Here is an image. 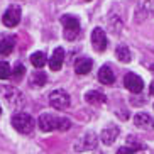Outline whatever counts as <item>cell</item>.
Masks as SVG:
<instances>
[{
  "label": "cell",
  "mask_w": 154,
  "mask_h": 154,
  "mask_svg": "<svg viewBox=\"0 0 154 154\" xmlns=\"http://www.w3.org/2000/svg\"><path fill=\"white\" fill-rule=\"evenodd\" d=\"M124 86L131 93H140V91L144 90V82L136 73H127L125 78H124Z\"/></svg>",
  "instance_id": "8992f818"
},
{
  "label": "cell",
  "mask_w": 154,
  "mask_h": 154,
  "mask_svg": "<svg viewBox=\"0 0 154 154\" xmlns=\"http://www.w3.org/2000/svg\"><path fill=\"white\" fill-rule=\"evenodd\" d=\"M117 137H119V129L115 125H109L102 131V142H103L105 146L113 144Z\"/></svg>",
  "instance_id": "5bb4252c"
},
{
  "label": "cell",
  "mask_w": 154,
  "mask_h": 154,
  "mask_svg": "<svg viewBox=\"0 0 154 154\" xmlns=\"http://www.w3.org/2000/svg\"><path fill=\"white\" fill-rule=\"evenodd\" d=\"M91 68H93V61L90 58H78L75 61V71L78 75H86L91 71Z\"/></svg>",
  "instance_id": "9a60e30c"
},
{
  "label": "cell",
  "mask_w": 154,
  "mask_h": 154,
  "mask_svg": "<svg viewBox=\"0 0 154 154\" xmlns=\"http://www.w3.org/2000/svg\"><path fill=\"white\" fill-rule=\"evenodd\" d=\"M151 71H152V73H154V64H151Z\"/></svg>",
  "instance_id": "4316f807"
},
{
  "label": "cell",
  "mask_w": 154,
  "mask_h": 154,
  "mask_svg": "<svg viewBox=\"0 0 154 154\" xmlns=\"http://www.w3.org/2000/svg\"><path fill=\"white\" fill-rule=\"evenodd\" d=\"M48 83V75L42 71H34L31 75V86H44Z\"/></svg>",
  "instance_id": "d6986e66"
},
{
  "label": "cell",
  "mask_w": 154,
  "mask_h": 154,
  "mask_svg": "<svg viewBox=\"0 0 154 154\" xmlns=\"http://www.w3.org/2000/svg\"><path fill=\"white\" fill-rule=\"evenodd\" d=\"M117 154H134V149L129 146H122V147H119Z\"/></svg>",
  "instance_id": "d4e9b609"
},
{
  "label": "cell",
  "mask_w": 154,
  "mask_h": 154,
  "mask_svg": "<svg viewBox=\"0 0 154 154\" xmlns=\"http://www.w3.org/2000/svg\"><path fill=\"white\" fill-rule=\"evenodd\" d=\"M12 75V69H10V64L2 61L0 63V80H7V78Z\"/></svg>",
  "instance_id": "7402d4cb"
},
{
  "label": "cell",
  "mask_w": 154,
  "mask_h": 154,
  "mask_svg": "<svg viewBox=\"0 0 154 154\" xmlns=\"http://www.w3.org/2000/svg\"><path fill=\"white\" fill-rule=\"evenodd\" d=\"M31 63H32V66H36L37 69L39 68H42L46 64V54L42 53V51H37V53H34V54H31Z\"/></svg>",
  "instance_id": "ffe728a7"
},
{
  "label": "cell",
  "mask_w": 154,
  "mask_h": 154,
  "mask_svg": "<svg viewBox=\"0 0 154 154\" xmlns=\"http://www.w3.org/2000/svg\"><path fill=\"white\" fill-rule=\"evenodd\" d=\"M97 136L93 132H86L85 137L82 140H78L76 144H75V149L76 151H90V149H95L97 147Z\"/></svg>",
  "instance_id": "ba28073f"
},
{
  "label": "cell",
  "mask_w": 154,
  "mask_h": 154,
  "mask_svg": "<svg viewBox=\"0 0 154 154\" xmlns=\"http://www.w3.org/2000/svg\"><path fill=\"white\" fill-rule=\"evenodd\" d=\"M63 61H64V49L63 48H56L54 53L51 54V59H49L51 71H59L61 66H63Z\"/></svg>",
  "instance_id": "8fae6325"
},
{
  "label": "cell",
  "mask_w": 154,
  "mask_h": 154,
  "mask_svg": "<svg viewBox=\"0 0 154 154\" xmlns=\"http://www.w3.org/2000/svg\"><path fill=\"white\" fill-rule=\"evenodd\" d=\"M91 46L97 53H103L107 49V37H105V31L102 27H95L91 32Z\"/></svg>",
  "instance_id": "52a82bcc"
},
{
  "label": "cell",
  "mask_w": 154,
  "mask_h": 154,
  "mask_svg": "<svg viewBox=\"0 0 154 154\" xmlns=\"http://www.w3.org/2000/svg\"><path fill=\"white\" fill-rule=\"evenodd\" d=\"M115 58L119 59V61H122V63H131L132 59V53L131 49L127 48V46H119L117 49H115Z\"/></svg>",
  "instance_id": "ac0fdd59"
},
{
  "label": "cell",
  "mask_w": 154,
  "mask_h": 154,
  "mask_svg": "<svg viewBox=\"0 0 154 154\" xmlns=\"http://www.w3.org/2000/svg\"><path fill=\"white\" fill-rule=\"evenodd\" d=\"M61 24H63V29H64V37L68 41H75L82 31L80 27V20H78L75 15H63L61 17Z\"/></svg>",
  "instance_id": "3957f363"
},
{
  "label": "cell",
  "mask_w": 154,
  "mask_h": 154,
  "mask_svg": "<svg viewBox=\"0 0 154 154\" xmlns=\"http://www.w3.org/2000/svg\"><path fill=\"white\" fill-rule=\"evenodd\" d=\"M20 22V7L19 5H10L2 15V24L5 27H15Z\"/></svg>",
  "instance_id": "5b68a950"
},
{
  "label": "cell",
  "mask_w": 154,
  "mask_h": 154,
  "mask_svg": "<svg viewBox=\"0 0 154 154\" xmlns=\"http://www.w3.org/2000/svg\"><path fill=\"white\" fill-rule=\"evenodd\" d=\"M98 80H100V83H103V85H113V82H115V75H113L112 68H110L109 64H105V66L100 68Z\"/></svg>",
  "instance_id": "2e32d148"
},
{
  "label": "cell",
  "mask_w": 154,
  "mask_h": 154,
  "mask_svg": "<svg viewBox=\"0 0 154 154\" xmlns=\"http://www.w3.org/2000/svg\"><path fill=\"white\" fill-rule=\"evenodd\" d=\"M37 125L42 132H51V131H68L71 127V122L64 117H58L53 113H41L37 119Z\"/></svg>",
  "instance_id": "6da1fadb"
},
{
  "label": "cell",
  "mask_w": 154,
  "mask_h": 154,
  "mask_svg": "<svg viewBox=\"0 0 154 154\" xmlns=\"http://www.w3.org/2000/svg\"><path fill=\"white\" fill-rule=\"evenodd\" d=\"M154 15V0L152 2H139L137 4V19L142 20L146 17H152Z\"/></svg>",
  "instance_id": "7c38bea8"
},
{
  "label": "cell",
  "mask_w": 154,
  "mask_h": 154,
  "mask_svg": "<svg viewBox=\"0 0 154 154\" xmlns=\"http://www.w3.org/2000/svg\"><path fill=\"white\" fill-rule=\"evenodd\" d=\"M149 93H151V95H154V83H151V86H149Z\"/></svg>",
  "instance_id": "484cf974"
},
{
  "label": "cell",
  "mask_w": 154,
  "mask_h": 154,
  "mask_svg": "<svg viewBox=\"0 0 154 154\" xmlns=\"http://www.w3.org/2000/svg\"><path fill=\"white\" fill-rule=\"evenodd\" d=\"M24 73H26V68H24V64H22V63H17V64L14 66V69H12V76H14L15 82H19V80H22Z\"/></svg>",
  "instance_id": "44dd1931"
},
{
  "label": "cell",
  "mask_w": 154,
  "mask_h": 154,
  "mask_svg": "<svg viewBox=\"0 0 154 154\" xmlns=\"http://www.w3.org/2000/svg\"><path fill=\"white\" fill-rule=\"evenodd\" d=\"M134 124H136V127H139V129H144V131H151L154 127V120L152 117H151L149 113L146 112H139L134 115Z\"/></svg>",
  "instance_id": "9c48e42d"
},
{
  "label": "cell",
  "mask_w": 154,
  "mask_h": 154,
  "mask_svg": "<svg viewBox=\"0 0 154 154\" xmlns=\"http://www.w3.org/2000/svg\"><path fill=\"white\" fill-rule=\"evenodd\" d=\"M127 142H129V147H132V149H134V152H136V151H140V149H144V146L140 144V142H137L136 139H132V137H129V139H127Z\"/></svg>",
  "instance_id": "603a6c76"
},
{
  "label": "cell",
  "mask_w": 154,
  "mask_h": 154,
  "mask_svg": "<svg viewBox=\"0 0 154 154\" xmlns=\"http://www.w3.org/2000/svg\"><path fill=\"white\" fill-rule=\"evenodd\" d=\"M0 115H2V107H0Z\"/></svg>",
  "instance_id": "83f0119b"
},
{
  "label": "cell",
  "mask_w": 154,
  "mask_h": 154,
  "mask_svg": "<svg viewBox=\"0 0 154 154\" xmlns=\"http://www.w3.org/2000/svg\"><path fill=\"white\" fill-rule=\"evenodd\" d=\"M5 98H7V102H9L10 105H14V109H17V107H20L22 105V95H20V91L15 90V88H9L7 90V93H5Z\"/></svg>",
  "instance_id": "e0dca14e"
},
{
  "label": "cell",
  "mask_w": 154,
  "mask_h": 154,
  "mask_svg": "<svg viewBox=\"0 0 154 154\" xmlns=\"http://www.w3.org/2000/svg\"><path fill=\"white\" fill-rule=\"evenodd\" d=\"M49 103L56 110H64L69 107L71 98H69V95L64 90H54V91H51V95H49Z\"/></svg>",
  "instance_id": "277c9868"
},
{
  "label": "cell",
  "mask_w": 154,
  "mask_h": 154,
  "mask_svg": "<svg viewBox=\"0 0 154 154\" xmlns=\"http://www.w3.org/2000/svg\"><path fill=\"white\" fill-rule=\"evenodd\" d=\"M85 102L90 105H102L107 102V97H105V93H102L98 90H90L85 93Z\"/></svg>",
  "instance_id": "4fadbf2b"
},
{
  "label": "cell",
  "mask_w": 154,
  "mask_h": 154,
  "mask_svg": "<svg viewBox=\"0 0 154 154\" xmlns=\"http://www.w3.org/2000/svg\"><path fill=\"white\" fill-rule=\"evenodd\" d=\"M17 37L15 36H2L0 37V54L2 56H9L15 48Z\"/></svg>",
  "instance_id": "30bf717a"
},
{
  "label": "cell",
  "mask_w": 154,
  "mask_h": 154,
  "mask_svg": "<svg viewBox=\"0 0 154 154\" xmlns=\"http://www.w3.org/2000/svg\"><path fill=\"white\" fill-rule=\"evenodd\" d=\"M110 24H112V26H110V31L113 32V34H117V32H120V29H122V22H120V20H115V19H110Z\"/></svg>",
  "instance_id": "cb8c5ba5"
},
{
  "label": "cell",
  "mask_w": 154,
  "mask_h": 154,
  "mask_svg": "<svg viewBox=\"0 0 154 154\" xmlns=\"http://www.w3.org/2000/svg\"><path fill=\"white\" fill-rule=\"evenodd\" d=\"M12 127L20 134H31L36 127V120L26 112H19L12 117Z\"/></svg>",
  "instance_id": "7a4b0ae2"
}]
</instances>
